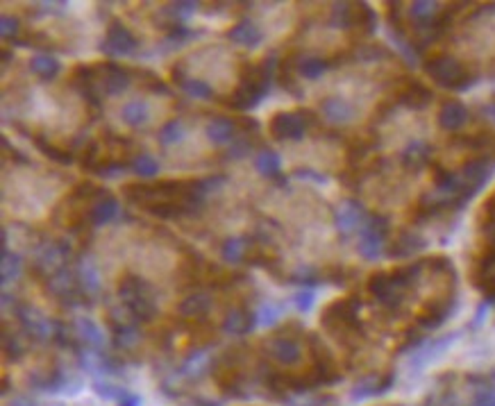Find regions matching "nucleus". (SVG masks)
Wrapping results in <instances>:
<instances>
[{"instance_id": "1", "label": "nucleus", "mask_w": 495, "mask_h": 406, "mask_svg": "<svg viewBox=\"0 0 495 406\" xmlns=\"http://www.w3.org/2000/svg\"><path fill=\"white\" fill-rule=\"evenodd\" d=\"M427 73L432 75L436 82H441L446 86H452V84H457L463 77V68H461L459 62L450 60V57H443V60H436V62L429 64Z\"/></svg>"}, {"instance_id": "2", "label": "nucleus", "mask_w": 495, "mask_h": 406, "mask_svg": "<svg viewBox=\"0 0 495 406\" xmlns=\"http://www.w3.org/2000/svg\"><path fill=\"white\" fill-rule=\"evenodd\" d=\"M439 120L446 129H459V127L466 125V120H468V112H466V107L459 105V103H448L441 110Z\"/></svg>"}, {"instance_id": "3", "label": "nucleus", "mask_w": 495, "mask_h": 406, "mask_svg": "<svg viewBox=\"0 0 495 406\" xmlns=\"http://www.w3.org/2000/svg\"><path fill=\"white\" fill-rule=\"evenodd\" d=\"M491 114H493V116H495V107H493V110H491Z\"/></svg>"}]
</instances>
